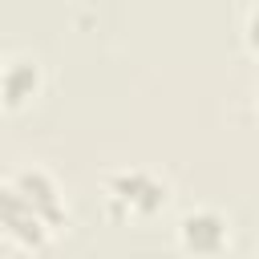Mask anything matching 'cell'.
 <instances>
[{
  "label": "cell",
  "mask_w": 259,
  "mask_h": 259,
  "mask_svg": "<svg viewBox=\"0 0 259 259\" xmlns=\"http://www.w3.org/2000/svg\"><path fill=\"white\" fill-rule=\"evenodd\" d=\"M251 40H255V45H259V8H255V12H251Z\"/></svg>",
  "instance_id": "5b68a950"
},
{
  "label": "cell",
  "mask_w": 259,
  "mask_h": 259,
  "mask_svg": "<svg viewBox=\"0 0 259 259\" xmlns=\"http://www.w3.org/2000/svg\"><path fill=\"white\" fill-rule=\"evenodd\" d=\"M8 190L20 198V202H28L45 223H57L61 219V202H57V186L40 174V170H24L16 182H8Z\"/></svg>",
  "instance_id": "7a4b0ae2"
},
{
  "label": "cell",
  "mask_w": 259,
  "mask_h": 259,
  "mask_svg": "<svg viewBox=\"0 0 259 259\" xmlns=\"http://www.w3.org/2000/svg\"><path fill=\"white\" fill-rule=\"evenodd\" d=\"M182 243L198 255H214L227 243V223L214 210H194V214L182 219Z\"/></svg>",
  "instance_id": "3957f363"
},
{
  "label": "cell",
  "mask_w": 259,
  "mask_h": 259,
  "mask_svg": "<svg viewBox=\"0 0 259 259\" xmlns=\"http://www.w3.org/2000/svg\"><path fill=\"white\" fill-rule=\"evenodd\" d=\"M113 198L125 202V206H134V210H142V214H150V210H158L166 202V186L154 182L142 170H130V174H117L113 178Z\"/></svg>",
  "instance_id": "6da1fadb"
},
{
  "label": "cell",
  "mask_w": 259,
  "mask_h": 259,
  "mask_svg": "<svg viewBox=\"0 0 259 259\" xmlns=\"http://www.w3.org/2000/svg\"><path fill=\"white\" fill-rule=\"evenodd\" d=\"M32 81H36V69L32 65H8V73H4V97L8 101H20Z\"/></svg>",
  "instance_id": "277c9868"
}]
</instances>
